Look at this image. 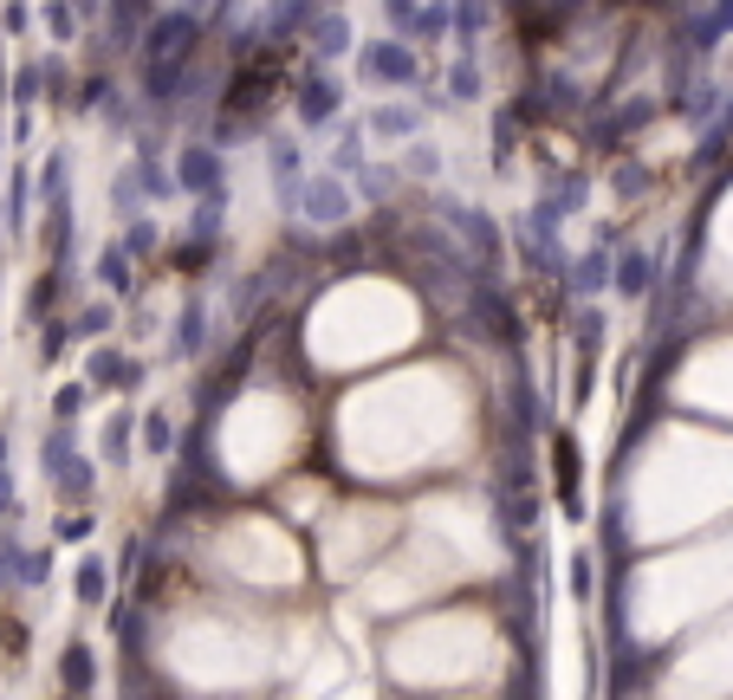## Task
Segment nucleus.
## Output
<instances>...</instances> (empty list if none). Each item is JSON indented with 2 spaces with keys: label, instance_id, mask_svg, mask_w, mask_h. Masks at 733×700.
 <instances>
[{
  "label": "nucleus",
  "instance_id": "obj_5",
  "mask_svg": "<svg viewBox=\"0 0 733 700\" xmlns=\"http://www.w3.org/2000/svg\"><path fill=\"white\" fill-rule=\"evenodd\" d=\"M501 662V635L487 617L455 610V617H423L416 629H403L389 642V668L409 688H467Z\"/></svg>",
  "mask_w": 733,
  "mask_h": 700
},
{
  "label": "nucleus",
  "instance_id": "obj_11",
  "mask_svg": "<svg viewBox=\"0 0 733 700\" xmlns=\"http://www.w3.org/2000/svg\"><path fill=\"white\" fill-rule=\"evenodd\" d=\"M682 390H689V403L733 408V344H721V351L695 357V364H689V376H682Z\"/></svg>",
  "mask_w": 733,
  "mask_h": 700
},
{
  "label": "nucleus",
  "instance_id": "obj_7",
  "mask_svg": "<svg viewBox=\"0 0 733 700\" xmlns=\"http://www.w3.org/2000/svg\"><path fill=\"white\" fill-rule=\"evenodd\" d=\"M169 662L182 668L201 688H247L273 668V635L247 623H228V617H201V623H182L176 642H169Z\"/></svg>",
  "mask_w": 733,
  "mask_h": 700
},
{
  "label": "nucleus",
  "instance_id": "obj_8",
  "mask_svg": "<svg viewBox=\"0 0 733 700\" xmlns=\"http://www.w3.org/2000/svg\"><path fill=\"white\" fill-rule=\"evenodd\" d=\"M293 447H299V408L286 403V396H273V390L234 403V415L221 422V461H228V474H240V480L273 474Z\"/></svg>",
  "mask_w": 733,
  "mask_h": 700
},
{
  "label": "nucleus",
  "instance_id": "obj_6",
  "mask_svg": "<svg viewBox=\"0 0 733 700\" xmlns=\"http://www.w3.org/2000/svg\"><path fill=\"white\" fill-rule=\"evenodd\" d=\"M733 584V545H707V552H682L662 558L636 578V629L643 635H662L682 617H695L714 603V590Z\"/></svg>",
  "mask_w": 733,
  "mask_h": 700
},
{
  "label": "nucleus",
  "instance_id": "obj_10",
  "mask_svg": "<svg viewBox=\"0 0 733 700\" xmlns=\"http://www.w3.org/2000/svg\"><path fill=\"white\" fill-rule=\"evenodd\" d=\"M389 525L396 519L384 513V506H350V513L331 519V532H325V564L331 571H357V564H370V558L384 552V539H389Z\"/></svg>",
  "mask_w": 733,
  "mask_h": 700
},
{
  "label": "nucleus",
  "instance_id": "obj_4",
  "mask_svg": "<svg viewBox=\"0 0 733 700\" xmlns=\"http://www.w3.org/2000/svg\"><path fill=\"white\" fill-rule=\"evenodd\" d=\"M416 337V305L409 293H396L384 279H357V286H338L311 312V357L331 369L345 364H370V357H389Z\"/></svg>",
  "mask_w": 733,
  "mask_h": 700
},
{
  "label": "nucleus",
  "instance_id": "obj_3",
  "mask_svg": "<svg viewBox=\"0 0 733 700\" xmlns=\"http://www.w3.org/2000/svg\"><path fill=\"white\" fill-rule=\"evenodd\" d=\"M733 493V442H701V435H662L656 454L636 474V525L643 539H656L668 525L714 513Z\"/></svg>",
  "mask_w": 733,
  "mask_h": 700
},
{
  "label": "nucleus",
  "instance_id": "obj_9",
  "mask_svg": "<svg viewBox=\"0 0 733 700\" xmlns=\"http://www.w3.org/2000/svg\"><path fill=\"white\" fill-rule=\"evenodd\" d=\"M215 558H221V571H234L240 584H299V571H306L293 532L273 525V519H234V525H221Z\"/></svg>",
  "mask_w": 733,
  "mask_h": 700
},
{
  "label": "nucleus",
  "instance_id": "obj_2",
  "mask_svg": "<svg viewBox=\"0 0 733 700\" xmlns=\"http://www.w3.org/2000/svg\"><path fill=\"white\" fill-rule=\"evenodd\" d=\"M487 564H494V532H487L481 506L474 500H428L416 513V532L370 564L364 603L370 610H403V603L442 597L448 584H462Z\"/></svg>",
  "mask_w": 733,
  "mask_h": 700
},
{
  "label": "nucleus",
  "instance_id": "obj_1",
  "mask_svg": "<svg viewBox=\"0 0 733 700\" xmlns=\"http://www.w3.org/2000/svg\"><path fill=\"white\" fill-rule=\"evenodd\" d=\"M467 428V396L442 369H409L370 383L345 403V461L364 474H409L423 461H448Z\"/></svg>",
  "mask_w": 733,
  "mask_h": 700
},
{
  "label": "nucleus",
  "instance_id": "obj_12",
  "mask_svg": "<svg viewBox=\"0 0 733 700\" xmlns=\"http://www.w3.org/2000/svg\"><path fill=\"white\" fill-rule=\"evenodd\" d=\"M721 254L733 259V201H727V215H721Z\"/></svg>",
  "mask_w": 733,
  "mask_h": 700
}]
</instances>
